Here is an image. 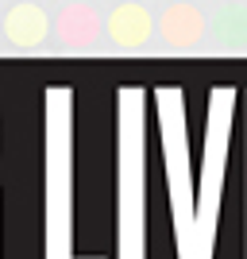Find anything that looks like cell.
<instances>
[{"instance_id": "obj_1", "label": "cell", "mask_w": 247, "mask_h": 259, "mask_svg": "<svg viewBox=\"0 0 247 259\" xmlns=\"http://www.w3.org/2000/svg\"><path fill=\"white\" fill-rule=\"evenodd\" d=\"M166 35H170L174 43H193L197 35H201V16L193 8H174L166 16Z\"/></svg>"}]
</instances>
